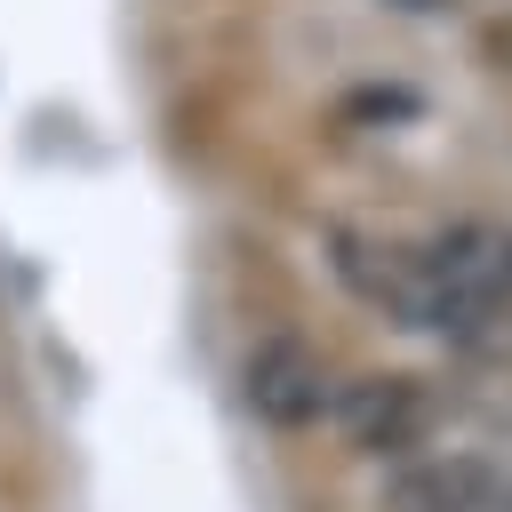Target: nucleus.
I'll return each instance as SVG.
<instances>
[{
  "instance_id": "1",
  "label": "nucleus",
  "mask_w": 512,
  "mask_h": 512,
  "mask_svg": "<svg viewBox=\"0 0 512 512\" xmlns=\"http://www.w3.org/2000/svg\"><path fill=\"white\" fill-rule=\"evenodd\" d=\"M328 272H336L368 312L440 336V288H432L424 240L408 248V240H384V232H360V224H328Z\"/></svg>"
},
{
  "instance_id": "2",
  "label": "nucleus",
  "mask_w": 512,
  "mask_h": 512,
  "mask_svg": "<svg viewBox=\"0 0 512 512\" xmlns=\"http://www.w3.org/2000/svg\"><path fill=\"white\" fill-rule=\"evenodd\" d=\"M240 400H248V416L272 424V432H312V424L336 408V368H328L304 336H264V344H248V360H240Z\"/></svg>"
},
{
  "instance_id": "3",
  "label": "nucleus",
  "mask_w": 512,
  "mask_h": 512,
  "mask_svg": "<svg viewBox=\"0 0 512 512\" xmlns=\"http://www.w3.org/2000/svg\"><path fill=\"white\" fill-rule=\"evenodd\" d=\"M336 432L360 448V456H416L424 448V432H432V392L416 384V376H400V368H376V376H352V384H336Z\"/></svg>"
},
{
  "instance_id": "4",
  "label": "nucleus",
  "mask_w": 512,
  "mask_h": 512,
  "mask_svg": "<svg viewBox=\"0 0 512 512\" xmlns=\"http://www.w3.org/2000/svg\"><path fill=\"white\" fill-rule=\"evenodd\" d=\"M512 480L472 448H416L384 480V512H504Z\"/></svg>"
},
{
  "instance_id": "5",
  "label": "nucleus",
  "mask_w": 512,
  "mask_h": 512,
  "mask_svg": "<svg viewBox=\"0 0 512 512\" xmlns=\"http://www.w3.org/2000/svg\"><path fill=\"white\" fill-rule=\"evenodd\" d=\"M480 56H488L496 72H512V16H496V24L480 32Z\"/></svg>"
},
{
  "instance_id": "6",
  "label": "nucleus",
  "mask_w": 512,
  "mask_h": 512,
  "mask_svg": "<svg viewBox=\"0 0 512 512\" xmlns=\"http://www.w3.org/2000/svg\"><path fill=\"white\" fill-rule=\"evenodd\" d=\"M400 8H448V0H400Z\"/></svg>"
}]
</instances>
